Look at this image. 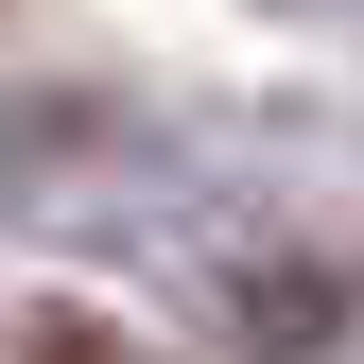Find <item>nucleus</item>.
<instances>
[{
	"label": "nucleus",
	"instance_id": "1",
	"mask_svg": "<svg viewBox=\"0 0 364 364\" xmlns=\"http://www.w3.org/2000/svg\"><path fill=\"white\" fill-rule=\"evenodd\" d=\"M18 364H156V347L122 330V312H35V330H18Z\"/></svg>",
	"mask_w": 364,
	"mask_h": 364
}]
</instances>
